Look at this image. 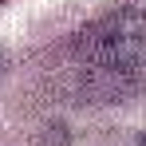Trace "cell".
<instances>
[{"label": "cell", "mask_w": 146, "mask_h": 146, "mask_svg": "<svg viewBox=\"0 0 146 146\" xmlns=\"http://www.w3.org/2000/svg\"><path fill=\"white\" fill-rule=\"evenodd\" d=\"M79 51H83L95 67H107V71H115V75L130 71L146 55V16H138V12H119V16L95 24L79 40Z\"/></svg>", "instance_id": "1"}, {"label": "cell", "mask_w": 146, "mask_h": 146, "mask_svg": "<svg viewBox=\"0 0 146 146\" xmlns=\"http://www.w3.org/2000/svg\"><path fill=\"white\" fill-rule=\"evenodd\" d=\"M138 146H146V134H142V138H138Z\"/></svg>", "instance_id": "2"}]
</instances>
